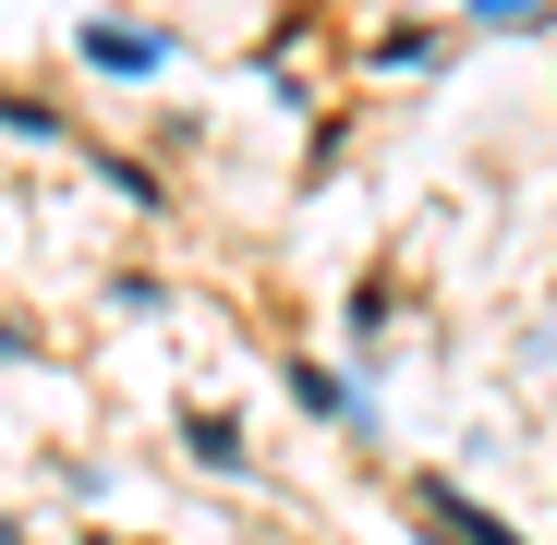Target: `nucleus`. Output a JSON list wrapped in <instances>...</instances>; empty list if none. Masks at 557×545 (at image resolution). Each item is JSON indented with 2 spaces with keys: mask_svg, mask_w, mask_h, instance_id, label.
I'll return each instance as SVG.
<instances>
[{
  "mask_svg": "<svg viewBox=\"0 0 557 545\" xmlns=\"http://www.w3.org/2000/svg\"><path fill=\"white\" fill-rule=\"evenodd\" d=\"M424 509H436V545H509V533H497V521H485L473 497H460V485H436Z\"/></svg>",
  "mask_w": 557,
  "mask_h": 545,
  "instance_id": "f257e3e1",
  "label": "nucleus"
},
{
  "mask_svg": "<svg viewBox=\"0 0 557 545\" xmlns=\"http://www.w3.org/2000/svg\"><path fill=\"white\" fill-rule=\"evenodd\" d=\"M85 49H98L110 73H158V61H170V37H134V25H98V37H85Z\"/></svg>",
  "mask_w": 557,
  "mask_h": 545,
  "instance_id": "f03ea898",
  "label": "nucleus"
},
{
  "mask_svg": "<svg viewBox=\"0 0 557 545\" xmlns=\"http://www.w3.org/2000/svg\"><path fill=\"white\" fill-rule=\"evenodd\" d=\"M0 545H13V533H0Z\"/></svg>",
  "mask_w": 557,
  "mask_h": 545,
  "instance_id": "7ed1b4c3",
  "label": "nucleus"
}]
</instances>
